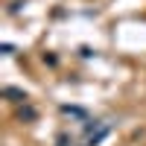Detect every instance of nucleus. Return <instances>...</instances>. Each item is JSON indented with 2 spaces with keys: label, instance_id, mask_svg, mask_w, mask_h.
Returning a JSON list of instances; mask_svg holds the SVG:
<instances>
[{
  "label": "nucleus",
  "instance_id": "f03ea898",
  "mask_svg": "<svg viewBox=\"0 0 146 146\" xmlns=\"http://www.w3.org/2000/svg\"><path fill=\"white\" fill-rule=\"evenodd\" d=\"M18 117H21V120H35V117H38V111H35V108H32V105H23Z\"/></svg>",
  "mask_w": 146,
  "mask_h": 146
},
{
  "label": "nucleus",
  "instance_id": "f257e3e1",
  "mask_svg": "<svg viewBox=\"0 0 146 146\" xmlns=\"http://www.w3.org/2000/svg\"><path fill=\"white\" fill-rule=\"evenodd\" d=\"M3 96H9L12 102H27V94L18 91V88H6V91H3Z\"/></svg>",
  "mask_w": 146,
  "mask_h": 146
}]
</instances>
